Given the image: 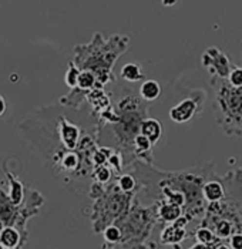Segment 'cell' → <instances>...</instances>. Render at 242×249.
<instances>
[{
    "instance_id": "cell-26",
    "label": "cell",
    "mask_w": 242,
    "mask_h": 249,
    "mask_svg": "<svg viewBox=\"0 0 242 249\" xmlns=\"http://www.w3.org/2000/svg\"><path fill=\"white\" fill-rule=\"evenodd\" d=\"M215 249H231L228 245H218Z\"/></svg>"
},
{
    "instance_id": "cell-5",
    "label": "cell",
    "mask_w": 242,
    "mask_h": 249,
    "mask_svg": "<svg viewBox=\"0 0 242 249\" xmlns=\"http://www.w3.org/2000/svg\"><path fill=\"white\" fill-rule=\"evenodd\" d=\"M186 238V230L178 225L167 227L161 233V242L163 244H178Z\"/></svg>"
},
{
    "instance_id": "cell-20",
    "label": "cell",
    "mask_w": 242,
    "mask_h": 249,
    "mask_svg": "<svg viewBox=\"0 0 242 249\" xmlns=\"http://www.w3.org/2000/svg\"><path fill=\"white\" fill-rule=\"evenodd\" d=\"M135 145H137L138 150H143V151H149V148H151V142L141 134L135 137Z\"/></svg>"
},
{
    "instance_id": "cell-16",
    "label": "cell",
    "mask_w": 242,
    "mask_h": 249,
    "mask_svg": "<svg viewBox=\"0 0 242 249\" xmlns=\"http://www.w3.org/2000/svg\"><path fill=\"white\" fill-rule=\"evenodd\" d=\"M118 184H120V188H121L123 191L129 192L131 191V190H134V187H135V179H134L131 175L126 174V175H123V177L120 178Z\"/></svg>"
},
{
    "instance_id": "cell-13",
    "label": "cell",
    "mask_w": 242,
    "mask_h": 249,
    "mask_svg": "<svg viewBox=\"0 0 242 249\" xmlns=\"http://www.w3.org/2000/svg\"><path fill=\"white\" fill-rule=\"evenodd\" d=\"M195 238H197L198 244H203V245H209L215 239L212 231L208 230V228H200V230L197 231V233H195Z\"/></svg>"
},
{
    "instance_id": "cell-19",
    "label": "cell",
    "mask_w": 242,
    "mask_h": 249,
    "mask_svg": "<svg viewBox=\"0 0 242 249\" xmlns=\"http://www.w3.org/2000/svg\"><path fill=\"white\" fill-rule=\"evenodd\" d=\"M78 74H80V71H78L77 69H74V67H72V69L67 71V74H66V84H67L69 87H75V86H77Z\"/></svg>"
},
{
    "instance_id": "cell-22",
    "label": "cell",
    "mask_w": 242,
    "mask_h": 249,
    "mask_svg": "<svg viewBox=\"0 0 242 249\" xmlns=\"http://www.w3.org/2000/svg\"><path fill=\"white\" fill-rule=\"evenodd\" d=\"M229 248L231 249H242V233H235L231 236L229 241Z\"/></svg>"
},
{
    "instance_id": "cell-8",
    "label": "cell",
    "mask_w": 242,
    "mask_h": 249,
    "mask_svg": "<svg viewBox=\"0 0 242 249\" xmlns=\"http://www.w3.org/2000/svg\"><path fill=\"white\" fill-rule=\"evenodd\" d=\"M20 241V235L15 228H3L0 232V245L4 249H13Z\"/></svg>"
},
{
    "instance_id": "cell-27",
    "label": "cell",
    "mask_w": 242,
    "mask_h": 249,
    "mask_svg": "<svg viewBox=\"0 0 242 249\" xmlns=\"http://www.w3.org/2000/svg\"><path fill=\"white\" fill-rule=\"evenodd\" d=\"M1 230H3V224H1V221H0V232H1Z\"/></svg>"
},
{
    "instance_id": "cell-10",
    "label": "cell",
    "mask_w": 242,
    "mask_h": 249,
    "mask_svg": "<svg viewBox=\"0 0 242 249\" xmlns=\"http://www.w3.org/2000/svg\"><path fill=\"white\" fill-rule=\"evenodd\" d=\"M160 216L166 222H175L181 216V207L175 204H166L160 210Z\"/></svg>"
},
{
    "instance_id": "cell-7",
    "label": "cell",
    "mask_w": 242,
    "mask_h": 249,
    "mask_svg": "<svg viewBox=\"0 0 242 249\" xmlns=\"http://www.w3.org/2000/svg\"><path fill=\"white\" fill-rule=\"evenodd\" d=\"M60 135H61L63 144L67 148L73 150L75 147V144H77V140H78V130L75 128L74 125H70L67 123H64L61 125V128H60Z\"/></svg>"
},
{
    "instance_id": "cell-28",
    "label": "cell",
    "mask_w": 242,
    "mask_h": 249,
    "mask_svg": "<svg viewBox=\"0 0 242 249\" xmlns=\"http://www.w3.org/2000/svg\"><path fill=\"white\" fill-rule=\"evenodd\" d=\"M0 249H4V248H3V247H1V245H0Z\"/></svg>"
},
{
    "instance_id": "cell-1",
    "label": "cell",
    "mask_w": 242,
    "mask_h": 249,
    "mask_svg": "<svg viewBox=\"0 0 242 249\" xmlns=\"http://www.w3.org/2000/svg\"><path fill=\"white\" fill-rule=\"evenodd\" d=\"M203 64H204V67L208 69V71L211 74H215L221 78L228 77L231 69H232L231 61L228 60L226 54L217 47H211L205 52L203 56Z\"/></svg>"
},
{
    "instance_id": "cell-9",
    "label": "cell",
    "mask_w": 242,
    "mask_h": 249,
    "mask_svg": "<svg viewBox=\"0 0 242 249\" xmlns=\"http://www.w3.org/2000/svg\"><path fill=\"white\" fill-rule=\"evenodd\" d=\"M121 77L126 80V81H130V83H135L138 80H141L144 74L141 71V66L140 64H135V63H127L126 66H123L121 69Z\"/></svg>"
},
{
    "instance_id": "cell-24",
    "label": "cell",
    "mask_w": 242,
    "mask_h": 249,
    "mask_svg": "<svg viewBox=\"0 0 242 249\" xmlns=\"http://www.w3.org/2000/svg\"><path fill=\"white\" fill-rule=\"evenodd\" d=\"M217 247H214L212 244H209V245H203V244H198V245H195L194 248L191 249H215Z\"/></svg>"
},
{
    "instance_id": "cell-25",
    "label": "cell",
    "mask_w": 242,
    "mask_h": 249,
    "mask_svg": "<svg viewBox=\"0 0 242 249\" xmlns=\"http://www.w3.org/2000/svg\"><path fill=\"white\" fill-rule=\"evenodd\" d=\"M163 3H164L166 6H172V4L177 3V0H163Z\"/></svg>"
},
{
    "instance_id": "cell-11",
    "label": "cell",
    "mask_w": 242,
    "mask_h": 249,
    "mask_svg": "<svg viewBox=\"0 0 242 249\" xmlns=\"http://www.w3.org/2000/svg\"><path fill=\"white\" fill-rule=\"evenodd\" d=\"M95 83V77L92 71H80L78 78H77V86L81 90H89L92 89Z\"/></svg>"
},
{
    "instance_id": "cell-15",
    "label": "cell",
    "mask_w": 242,
    "mask_h": 249,
    "mask_svg": "<svg viewBox=\"0 0 242 249\" xmlns=\"http://www.w3.org/2000/svg\"><path fill=\"white\" fill-rule=\"evenodd\" d=\"M104 238H106V241H109V242H118L120 239H121V231L118 230L117 227H109L107 230L104 231Z\"/></svg>"
},
{
    "instance_id": "cell-23",
    "label": "cell",
    "mask_w": 242,
    "mask_h": 249,
    "mask_svg": "<svg viewBox=\"0 0 242 249\" xmlns=\"http://www.w3.org/2000/svg\"><path fill=\"white\" fill-rule=\"evenodd\" d=\"M4 111H6V100L4 97L0 96V117L4 114Z\"/></svg>"
},
{
    "instance_id": "cell-12",
    "label": "cell",
    "mask_w": 242,
    "mask_h": 249,
    "mask_svg": "<svg viewBox=\"0 0 242 249\" xmlns=\"http://www.w3.org/2000/svg\"><path fill=\"white\" fill-rule=\"evenodd\" d=\"M228 81H229V86L234 87V89H240L242 87V67L240 66H232L229 74H228Z\"/></svg>"
},
{
    "instance_id": "cell-6",
    "label": "cell",
    "mask_w": 242,
    "mask_h": 249,
    "mask_svg": "<svg viewBox=\"0 0 242 249\" xmlns=\"http://www.w3.org/2000/svg\"><path fill=\"white\" fill-rule=\"evenodd\" d=\"M140 94L147 101H154L161 94V86L155 80H146L140 87Z\"/></svg>"
},
{
    "instance_id": "cell-2",
    "label": "cell",
    "mask_w": 242,
    "mask_h": 249,
    "mask_svg": "<svg viewBox=\"0 0 242 249\" xmlns=\"http://www.w3.org/2000/svg\"><path fill=\"white\" fill-rule=\"evenodd\" d=\"M197 110H198V104L191 98H186L169 110V118L178 124L188 123L189 120L194 118Z\"/></svg>"
},
{
    "instance_id": "cell-17",
    "label": "cell",
    "mask_w": 242,
    "mask_h": 249,
    "mask_svg": "<svg viewBox=\"0 0 242 249\" xmlns=\"http://www.w3.org/2000/svg\"><path fill=\"white\" fill-rule=\"evenodd\" d=\"M21 195H23V190L19 182H13L12 184V190H10V199L15 205H18L21 202Z\"/></svg>"
},
{
    "instance_id": "cell-21",
    "label": "cell",
    "mask_w": 242,
    "mask_h": 249,
    "mask_svg": "<svg viewBox=\"0 0 242 249\" xmlns=\"http://www.w3.org/2000/svg\"><path fill=\"white\" fill-rule=\"evenodd\" d=\"M95 178H97L100 182H107V181L110 179V170L106 168V167L98 168L97 173H95Z\"/></svg>"
},
{
    "instance_id": "cell-18",
    "label": "cell",
    "mask_w": 242,
    "mask_h": 249,
    "mask_svg": "<svg viewBox=\"0 0 242 249\" xmlns=\"http://www.w3.org/2000/svg\"><path fill=\"white\" fill-rule=\"evenodd\" d=\"M78 165V157L73 153H69L63 158V167L66 170H74Z\"/></svg>"
},
{
    "instance_id": "cell-14",
    "label": "cell",
    "mask_w": 242,
    "mask_h": 249,
    "mask_svg": "<svg viewBox=\"0 0 242 249\" xmlns=\"http://www.w3.org/2000/svg\"><path fill=\"white\" fill-rule=\"evenodd\" d=\"M231 232H232V225H231V222H229V221L223 219V221H221V222H218L217 230H215V233L218 235V238H221V239H226V238H229V236H231Z\"/></svg>"
},
{
    "instance_id": "cell-3",
    "label": "cell",
    "mask_w": 242,
    "mask_h": 249,
    "mask_svg": "<svg viewBox=\"0 0 242 249\" xmlns=\"http://www.w3.org/2000/svg\"><path fill=\"white\" fill-rule=\"evenodd\" d=\"M140 134L146 137L151 144H155L163 135V125L155 118H147L140 125Z\"/></svg>"
},
{
    "instance_id": "cell-4",
    "label": "cell",
    "mask_w": 242,
    "mask_h": 249,
    "mask_svg": "<svg viewBox=\"0 0 242 249\" xmlns=\"http://www.w3.org/2000/svg\"><path fill=\"white\" fill-rule=\"evenodd\" d=\"M203 194H204L206 201H209V202H218V201H221L223 198L225 191H223V187L221 182H218V181H209V182H206L204 185Z\"/></svg>"
}]
</instances>
